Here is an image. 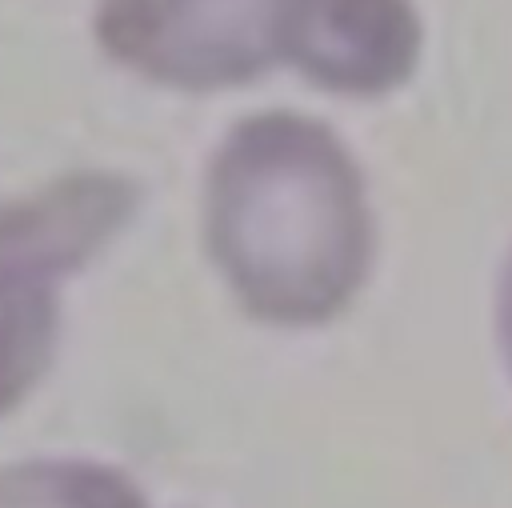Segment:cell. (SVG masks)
<instances>
[{
  "label": "cell",
  "mask_w": 512,
  "mask_h": 508,
  "mask_svg": "<svg viewBox=\"0 0 512 508\" xmlns=\"http://www.w3.org/2000/svg\"><path fill=\"white\" fill-rule=\"evenodd\" d=\"M496 328H500V348H504V364L512 372V256L504 264V280H500V300H496Z\"/></svg>",
  "instance_id": "6"
},
{
  "label": "cell",
  "mask_w": 512,
  "mask_h": 508,
  "mask_svg": "<svg viewBox=\"0 0 512 508\" xmlns=\"http://www.w3.org/2000/svg\"><path fill=\"white\" fill-rule=\"evenodd\" d=\"M0 508H148V496L112 464L40 456L0 468Z\"/></svg>",
  "instance_id": "5"
},
{
  "label": "cell",
  "mask_w": 512,
  "mask_h": 508,
  "mask_svg": "<svg viewBox=\"0 0 512 508\" xmlns=\"http://www.w3.org/2000/svg\"><path fill=\"white\" fill-rule=\"evenodd\" d=\"M420 44L412 0H308L288 64L324 92L372 100L408 84Z\"/></svg>",
  "instance_id": "4"
},
{
  "label": "cell",
  "mask_w": 512,
  "mask_h": 508,
  "mask_svg": "<svg viewBox=\"0 0 512 508\" xmlns=\"http://www.w3.org/2000/svg\"><path fill=\"white\" fill-rule=\"evenodd\" d=\"M136 212L116 172H72L0 200V416L44 380L60 340V288Z\"/></svg>",
  "instance_id": "2"
},
{
  "label": "cell",
  "mask_w": 512,
  "mask_h": 508,
  "mask_svg": "<svg viewBox=\"0 0 512 508\" xmlns=\"http://www.w3.org/2000/svg\"><path fill=\"white\" fill-rule=\"evenodd\" d=\"M308 0H104L100 48L128 72L180 88H236L292 60Z\"/></svg>",
  "instance_id": "3"
},
{
  "label": "cell",
  "mask_w": 512,
  "mask_h": 508,
  "mask_svg": "<svg viewBox=\"0 0 512 508\" xmlns=\"http://www.w3.org/2000/svg\"><path fill=\"white\" fill-rule=\"evenodd\" d=\"M212 264L240 308L276 328H316L372 276L376 220L348 144L300 112L240 120L204 184Z\"/></svg>",
  "instance_id": "1"
}]
</instances>
